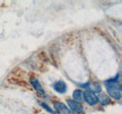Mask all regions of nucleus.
<instances>
[{
	"label": "nucleus",
	"mask_w": 122,
	"mask_h": 114,
	"mask_svg": "<svg viewBox=\"0 0 122 114\" xmlns=\"http://www.w3.org/2000/svg\"><path fill=\"white\" fill-rule=\"evenodd\" d=\"M67 103L70 106L71 109L72 111H74V112H81L83 110V107H82V105H81L80 102H77L75 100L68 99L67 100Z\"/></svg>",
	"instance_id": "nucleus-5"
},
{
	"label": "nucleus",
	"mask_w": 122,
	"mask_h": 114,
	"mask_svg": "<svg viewBox=\"0 0 122 114\" xmlns=\"http://www.w3.org/2000/svg\"><path fill=\"white\" fill-rule=\"evenodd\" d=\"M73 98L75 99V101L79 102L82 99V92L80 90H75L73 93Z\"/></svg>",
	"instance_id": "nucleus-8"
},
{
	"label": "nucleus",
	"mask_w": 122,
	"mask_h": 114,
	"mask_svg": "<svg viewBox=\"0 0 122 114\" xmlns=\"http://www.w3.org/2000/svg\"><path fill=\"white\" fill-rule=\"evenodd\" d=\"M54 88H55V90H56L57 93H59V94H64V93L66 92V90H67V85H66V83H65L64 81H57V82L55 83Z\"/></svg>",
	"instance_id": "nucleus-7"
},
{
	"label": "nucleus",
	"mask_w": 122,
	"mask_h": 114,
	"mask_svg": "<svg viewBox=\"0 0 122 114\" xmlns=\"http://www.w3.org/2000/svg\"><path fill=\"white\" fill-rule=\"evenodd\" d=\"M108 94L115 99H119L121 97V87L115 81H107L105 83Z\"/></svg>",
	"instance_id": "nucleus-1"
},
{
	"label": "nucleus",
	"mask_w": 122,
	"mask_h": 114,
	"mask_svg": "<svg viewBox=\"0 0 122 114\" xmlns=\"http://www.w3.org/2000/svg\"><path fill=\"white\" fill-rule=\"evenodd\" d=\"M29 82H30L31 85L33 86V88H35V90H36L38 93H40V94H41V95L44 94V90H43L42 86H41V82H40L37 79H31L30 81H29Z\"/></svg>",
	"instance_id": "nucleus-6"
},
{
	"label": "nucleus",
	"mask_w": 122,
	"mask_h": 114,
	"mask_svg": "<svg viewBox=\"0 0 122 114\" xmlns=\"http://www.w3.org/2000/svg\"><path fill=\"white\" fill-rule=\"evenodd\" d=\"M54 107L56 110V113L57 114H71V110L68 109V107L61 103V102H57V103H55L54 104Z\"/></svg>",
	"instance_id": "nucleus-4"
},
{
	"label": "nucleus",
	"mask_w": 122,
	"mask_h": 114,
	"mask_svg": "<svg viewBox=\"0 0 122 114\" xmlns=\"http://www.w3.org/2000/svg\"><path fill=\"white\" fill-rule=\"evenodd\" d=\"M8 81L11 84H14V85L20 86V87H24V88H27V89H30V84L29 82H27V81L24 80L23 78H18V77H10L8 79Z\"/></svg>",
	"instance_id": "nucleus-2"
},
{
	"label": "nucleus",
	"mask_w": 122,
	"mask_h": 114,
	"mask_svg": "<svg viewBox=\"0 0 122 114\" xmlns=\"http://www.w3.org/2000/svg\"><path fill=\"white\" fill-rule=\"evenodd\" d=\"M84 98L86 100V102L88 104V105H90V106H94V105H96L97 103H98V97L92 93L91 91H86L85 93H84Z\"/></svg>",
	"instance_id": "nucleus-3"
}]
</instances>
